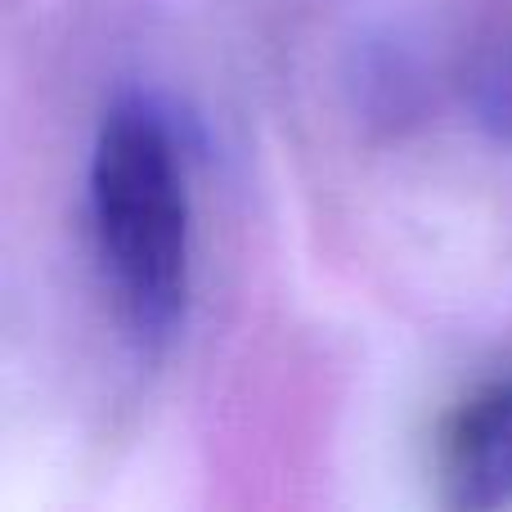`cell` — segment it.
<instances>
[{
    "label": "cell",
    "instance_id": "277c9868",
    "mask_svg": "<svg viewBox=\"0 0 512 512\" xmlns=\"http://www.w3.org/2000/svg\"><path fill=\"white\" fill-rule=\"evenodd\" d=\"M477 113L495 135L512 140V59L486 63L477 77Z\"/></svg>",
    "mask_w": 512,
    "mask_h": 512
},
{
    "label": "cell",
    "instance_id": "6da1fadb",
    "mask_svg": "<svg viewBox=\"0 0 512 512\" xmlns=\"http://www.w3.org/2000/svg\"><path fill=\"white\" fill-rule=\"evenodd\" d=\"M90 230L126 337L149 355L171 346L189 310V171L176 113L153 90H122L104 108Z\"/></svg>",
    "mask_w": 512,
    "mask_h": 512
},
{
    "label": "cell",
    "instance_id": "3957f363",
    "mask_svg": "<svg viewBox=\"0 0 512 512\" xmlns=\"http://www.w3.org/2000/svg\"><path fill=\"white\" fill-rule=\"evenodd\" d=\"M364 95H369V108L387 122H396V113H409L414 108V68H409L400 54H378L364 68Z\"/></svg>",
    "mask_w": 512,
    "mask_h": 512
},
{
    "label": "cell",
    "instance_id": "7a4b0ae2",
    "mask_svg": "<svg viewBox=\"0 0 512 512\" xmlns=\"http://www.w3.org/2000/svg\"><path fill=\"white\" fill-rule=\"evenodd\" d=\"M445 495L454 508L512 504V378L481 387L445 427Z\"/></svg>",
    "mask_w": 512,
    "mask_h": 512
}]
</instances>
